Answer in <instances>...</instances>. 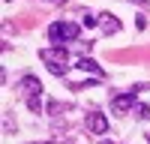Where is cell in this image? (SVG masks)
<instances>
[{
    "instance_id": "obj_1",
    "label": "cell",
    "mask_w": 150,
    "mask_h": 144,
    "mask_svg": "<svg viewBox=\"0 0 150 144\" xmlns=\"http://www.w3.org/2000/svg\"><path fill=\"white\" fill-rule=\"evenodd\" d=\"M39 60L48 66V72H51V75H57V78H63L66 72H69V51L63 45H51V48H42L39 51Z\"/></svg>"
},
{
    "instance_id": "obj_2",
    "label": "cell",
    "mask_w": 150,
    "mask_h": 144,
    "mask_svg": "<svg viewBox=\"0 0 150 144\" xmlns=\"http://www.w3.org/2000/svg\"><path fill=\"white\" fill-rule=\"evenodd\" d=\"M78 36H81V24H75V21H54V24H48V42L51 45L78 42Z\"/></svg>"
},
{
    "instance_id": "obj_3",
    "label": "cell",
    "mask_w": 150,
    "mask_h": 144,
    "mask_svg": "<svg viewBox=\"0 0 150 144\" xmlns=\"http://www.w3.org/2000/svg\"><path fill=\"white\" fill-rule=\"evenodd\" d=\"M135 96H138L135 90H129V93H120V96H114V99H111V108H114L117 114H126V111H132V108H135V102H138Z\"/></svg>"
},
{
    "instance_id": "obj_4",
    "label": "cell",
    "mask_w": 150,
    "mask_h": 144,
    "mask_svg": "<svg viewBox=\"0 0 150 144\" xmlns=\"http://www.w3.org/2000/svg\"><path fill=\"white\" fill-rule=\"evenodd\" d=\"M87 129H90L93 135H105L108 132V117L105 114H90L87 117Z\"/></svg>"
},
{
    "instance_id": "obj_5",
    "label": "cell",
    "mask_w": 150,
    "mask_h": 144,
    "mask_svg": "<svg viewBox=\"0 0 150 144\" xmlns=\"http://www.w3.org/2000/svg\"><path fill=\"white\" fill-rule=\"evenodd\" d=\"M75 69H81V72H90V75H99V78L105 75V72H102V66H99V63H96L93 57H87V54H84V57H78V63H75Z\"/></svg>"
},
{
    "instance_id": "obj_6",
    "label": "cell",
    "mask_w": 150,
    "mask_h": 144,
    "mask_svg": "<svg viewBox=\"0 0 150 144\" xmlns=\"http://www.w3.org/2000/svg\"><path fill=\"white\" fill-rule=\"evenodd\" d=\"M18 90H24V93H42V81L36 78V75H24L21 81H18Z\"/></svg>"
},
{
    "instance_id": "obj_7",
    "label": "cell",
    "mask_w": 150,
    "mask_h": 144,
    "mask_svg": "<svg viewBox=\"0 0 150 144\" xmlns=\"http://www.w3.org/2000/svg\"><path fill=\"white\" fill-rule=\"evenodd\" d=\"M99 18H102V30H105L108 36H114V33H120V21H117L114 15H111V12H102V15H99Z\"/></svg>"
},
{
    "instance_id": "obj_8",
    "label": "cell",
    "mask_w": 150,
    "mask_h": 144,
    "mask_svg": "<svg viewBox=\"0 0 150 144\" xmlns=\"http://www.w3.org/2000/svg\"><path fill=\"white\" fill-rule=\"evenodd\" d=\"M27 108L33 114H42V108H45V102H42V93H30L27 96Z\"/></svg>"
},
{
    "instance_id": "obj_9",
    "label": "cell",
    "mask_w": 150,
    "mask_h": 144,
    "mask_svg": "<svg viewBox=\"0 0 150 144\" xmlns=\"http://www.w3.org/2000/svg\"><path fill=\"white\" fill-rule=\"evenodd\" d=\"M132 114L138 117V120H147V117H150V105H144V102H135V108H132Z\"/></svg>"
},
{
    "instance_id": "obj_10",
    "label": "cell",
    "mask_w": 150,
    "mask_h": 144,
    "mask_svg": "<svg viewBox=\"0 0 150 144\" xmlns=\"http://www.w3.org/2000/svg\"><path fill=\"white\" fill-rule=\"evenodd\" d=\"M96 24H102V18H96L93 12H84L81 15V27H96Z\"/></svg>"
},
{
    "instance_id": "obj_11",
    "label": "cell",
    "mask_w": 150,
    "mask_h": 144,
    "mask_svg": "<svg viewBox=\"0 0 150 144\" xmlns=\"http://www.w3.org/2000/svg\"><path fill=\"white\" fill-rule=\"evenodd\" d=\"M99 144H114V141H108V138H102V141H99Z\"/></svg>"
},
{
    "instance_id": "obj_12",
    "label": "cell",
    "mask_w": 150,
    "mask_h": 144,
    "mask_svg": "<svg viewBox=\"0 0 150 144\" xmlns=\"http://www.w3.org/2000/svg\"><path fill=\"white\" fill-rule=\"evenodd\" d=\"M147 144H150V132H147Z\"/></svg>"
},
{
    "instance_id": "obj_13",
    "label": "cell",
    "mask_w": 150,
    "mask_h": 144,
    "mask_svg": "<svg viewBox=\"0 0 150 144\" xmlns=\"http://www.w3.org/2000/svg\"><path fill=\"white\" fill-rule=\"evenodd\" d=\"M138 3H147V0H138Z\"/></svg>"
},
{
    "instance_id": "obj_14",
    "label": "cell",
    "mask_w": 150,
    "mask_h": 144,
    "mask_svg": "<svg viewBox=\"0 0 150 144\" xmlns=\"http://www.w3.org/2000/svg\"><path fill=\"white\" fill-rule=\"evenodd\" d=\"M42 144H48V141H42Z\"/></svg>"
}]
</instances>
